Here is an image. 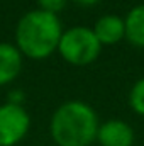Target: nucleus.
<instances>
[{
    "mask_svg": "<svg viewBox=\"0 0 144 146\" xmlns=\"http://www.w3.org/2000/svg\"><path fill=\"white\" fill-rule=\"evenodd\" d=\"M93 33L102 46L117 44L126 37V24L124 19L117 14H105L102 15L93 27Z\"/></svg>",
    "mask_w": 144,
    "mask_h": 146,
    "instance_id": "obj_6",
    "label": "nucleus"
},
{
    "mask_svg": "<svg viewBox=\"0 0 144 146\" xmlns=\"http://www.w3.org/2000/svg\"><path fill=\"white\" fill-rule=\"evenodd\" d=\"M129 106L136 114L144 117V76L132 85L129 92Z\"/></svg>",
    "mask_w": 144,
    "mask_h": 146,
    "instance_id": "obj_9",
    "label": "nucleus"
},
{
    "mask_svg": "<svg viewBox=\"0 0 144 146\" xmlns=\"http://www.w3.org/2000/svg\"><path fill=\"white\" fill-rule=\"evenodd\" d=\"M73 3L80 5V7H93L95 3H98L100 0H71Z\"/></svg>",
    "mask_w": 144,
    "mask_h": 146,
    "instance_id": "obj_11",
    "label": "nucleus"
},
{
    "mask_svg": "<svg viewBox=\"0 0 144 146\" xmlns=\"http://www.w3.org/2000/svg\"><path fill=\"white\" fill-rule=\"evenodd\" d=\"M102 51V44L97 39L92 27L75 26L63 31L58 53L61 58L75 66H87L93 63Z\"/></svg>",
    "mask_w": 144,
    "mask_h": 146,
    "instance_id": "obj_3",
    "label": "nucleus"
},
{
    "mask_svg": "<svg viewBox=\"0 0 144 146\" xmlns=\"http://www.w3.org/2000/svg\"><path fill=\"white\" fill-rule=\"evenodd\" d=\"M134 139V129L126 121L110 119L98 126L97 141L102 146H132Z\"/></svg>",
    "mask_w": 144,
    "mask_h": 146,
    "instance_id": "obj_5",
    "label": "nucleus"
},
{
    "mask_svg": "<svg viewBox=\"0 0 144 146\" xmlns=\"http://www.w3.org/2000/svg\"><path fill=\"white\" fill-rule=\"evenodd\" d=\"M31 117L20 104L7 102L0 106V146L19 145L29 133Z\"/></svg>",
    "mask_w": 144,
    "mask_h": 146,
    "instance_id": "obj_4",
    "label": "nucleus"
},
{
    "mask_svg": "<svg viewBox=\"0 0 144 146\" xmlns=\"http://www.w3.org/2000/svg\"><path fill=\"white\" fill-rule=\"evenodd\" d=\"M61 34L63 27L56 14L34 9L19 19L15 27V46L22 56L44 60L58 51Z\"/></svg>",
    "mask_w": 144,
    "mask_h": 146,
    "instance_id": "obj_2",
    "label": "nucleus"
},
{
    "mask_svg": "<svg viewBox=\"0 0 144 146\" xmlns=\"http://www.w3.org/2000/svg\"><path fill=\"white\" fill-rule=\"evenodd\" d=\"M126 24V39L136 46L144 48V3L132 7L124 17Z\"/></svg>",
    "mask_w": 144,
    "mask_h": 146,
    "instance_id": "obj_8",
    "label": "nucleus"
},
{
    "mask_svg": "<svg viewBox=\"0 0 144 146\" xmlns=\"http://www.w3.org/2000/svg\"><path fill=\"white\" fill-rule=\"evenodd\" d=\"M98 117L83 100H68L51 115L49 133L58 146H90L97 139Z\"/></svg>",
    "mask_w": 144,
    "mask_h": 146,
    "instance_id": "obj_1",
    "label": "nucleus"
},
{
    "mask_svg": "<svg viewBox=\"0 0 144 146\" xmlns=\"http://www.w3.org/2000/svg\"><path fill=\"white\" fill-rule=\"evenodd\" d=\"M22 70V53L12 42H0V87L14 82Z\"/></svg>",
    "mask_w": 144,
    "mask_h": 146,
    "instance_id": "obj_7",
    "label": "nucleus"
},
{
    "mask_svg": "<svg viewBox=\"0 0 144 146\" xmlns=\"http://www.w3.org/2000/svg\"><path fill=\"white\" fill-rule=\"evenodd\" d=\"M37 2V9L44 10V12H49V14H58L65 9L66 2L68 0H36Z\"/></svg>",
    "mask_w": 144,
    "mask_h": 146,
    "instance_id": "obj_10",
    "label": "nucleus"
}]
</instances>
